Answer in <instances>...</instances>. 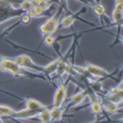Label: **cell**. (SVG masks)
I'll return each mask as SVG.
<instances>
[{"label": "cell", "mask_w": 123, "mask_h": 123, "mask_svg": "<svg viewBox=\"0 0 123 123\" xmlns=\"http://www.w3.org/2000/svg\"><path fill=\"white\" fill-rule=\"evenodd\" d=\"M24 13L20 8L14 7L11 0H0V25L13 18L22 16Z\"/></svg>", "instance_id": "6da1fadb"}, {"label": "cell", "mask_w": 123, "mask_h": 123, "mask_svg": "<svg viewBox=\"0 0 123 123\" xmlns=\"http://www.w3.org/2000/svg\"><path fill=\"white\" fill-rule=\"evenodd\" d=\"M0 71L7 72L14 76H25V70L20 67L14 60L2 58L0 60Z\"/></svg>", "instance_id": "7a4b0ae2"}, {"label": "cell", "mask_w": 123, "mask_h": 123, "mask_svg": "<svg viewBox=\"0 0 123 123\" xmlns=\"http://www.w3.org/2000/svg\"><path fill=\"white\" fill-rule=\"evenodd\" d=\"M14 61L20 66L22 67L23 69L26 68V69H30L34 71V72H37V73H42L43 72V67L38 66L37 63L34 62V60L32 59V57L27 55V54H21V55H18L14 58Z\"/></svg>", "instance_id": "3957f363"}, {"label": "cell", "mask_w": 123, "mask_h": 123, "mask_svg": "<svg viewBox=\"0 0 123 123\" xmlns=\"http://www.w3.org/2000/svg\"><path fill=\"white\" fill-rule=\"evenodd\" d=\"M58 26H59L58 18L53 16V17H50L49 19H47L43 24L40 25L38 30H39L40 34L44 37V36H48V35L54 34L56 32Z\"/></svg>", "instance_id": "277c9868"}, {"label": "cell", "mask_w": 123, "mask_h": 123, "mask_svg": "<svg viewBox=\"0 0 123 123\" xmlns=\"http://www.w3.org/2000/svg\"><path fill=\"white\" fill-rule=\"evenodd\" d=\"M67 95V89L66 86L63 83H60L58 88L56 89L54 96H53V105L55 106H61L66 98Z\"/></svg>", "instance_id": "5b68a950"}, {"label": "cell", "mask_w": 123, "mask_h": 123, "mask_svg": "<svg viewBox=\"0 0 123 123\" xmlns=\"http://www.w3.org/2000/svg\"><path fill=\"white\" fill-rule=\"evenodd\" d=\"M105 99L115 102V104H121L122 101V82H120L119 86L111 88L107 95L105 96Z\"/></svg>", "instance_id": "8992f818"}, {"label": "cell", "mask_w": 123, "mask_h": 123, "mask_svg": "<svg viewBox=\"0 0 123 123\" xmlns=\"http://www.w3.org/2000/svg\"><path fill=\"white\" fill-rule=\"evenodd\" d=\"M87 69V71L90 73V75L92 77H96V78H105L106 76H108V72L106 70L102 69L97 65H94V64H91V63H88L85 67Z\"/></svg>", "instance_id": "52a82bcc"}, {"label": "cell", "mask_w": 123, "mask_h": 123, "mask_svg": "<svg viewBox=\"0 0 123 123\" xmlns=\"http://www.w3.org/2000/svg\"><path fill=\"white\" fill-rule=\"evenodd\" d=\"M42 111V110H40ZM39 112V110H31L28 108L22 109V110H18L15 111V113L12 117L17 118V119H28V118H33L35 116L37 115V113Z\"/></svg>", "instance_id": "ba28073f"}, {"label": "cell", "mask_w": 123, "mask_h": 123, "mask_svg": "<svg viewBox=\"0 0 123 123\" xmlns=\"http://www.w3.org/2000/svg\"><path fill=\"white\" fill-rule=\"evenodd\" d=\"M26 108L31 110H43L47 108L45 105H43L42 102H39L37 99L35 98H27L26 99Z\"/></svg>", "instance_id": "9c48e42d"}, {"label": "cell", "mask_w": 123, "mask_h": 123, "mask_svg": "<svg viewBox=\"0 0 123 123\" xmlns=\"http://www.w3.org/2000/svg\"><path fill=\"white\" fill-rule=\"evenodd\" d=\"M87 95H86V92L85 91H81L78 92V93L74 94L70 98V105L71 106H77L79 105H81L86 98Z\"/></svg>", "instance_id": "30bf717a"}, {"label": "cell", "mask_w": 123, "mask_h": 123, "mask_svg": "<svg viewBox=\"0 0 123 123\" xmlns=\"http://www.w3.org/2000/svg\"><path fill=\"white\" fill-rule=\"evenodd\" d=\"M63 107L61 106H55L53 105V107L49 109L50 112V117H51V121H59L62 118V114H63Z\"/></svg>", "instance_id": "8fae6325"}, {"label": "cell", "mask_w": 123, "mask_h": 123, "mask_svg": "<svg viewBox=\"0 0 123 123\" xmlns=\"http://www.w3.org/2000/svg\"><path fill=\"white\" fill-rule=\"evenodd\" d=\"M61 62V59L60 58H57L53 61L49 62L46 66H44L43 69V72L46 73V74H49V75H52L54 72H56V69L58 68L59 64Z\"/></svg>", "instance_id": "7c38bea8"}, {"label": "cell", "mask_w": 123, "mask_h": 123, "mask_svg": "<svg viewBox=\"0 0 123 123\" xmlns=\"http://www.w3.org/2000/svg\"><path fill=\"white\" fill-rule=\"evenodd\" d=\"M44 12H45V10L42 6L37 5V6H32L26 13L31 18H37V17H43Z\"/></svg>", "instance_id": "4fadbf2b"}, {"label": "cell", "mask_w": 123, "mask_h": 123, "mask_svg": "<svg viewBox=\"0 0 123 123\" xmlns=\"http://www.w3.org/2000/svg\"><path fill=\"white\" fill-rule=\"evenodd\" d=\"M100 104H101L102 108H105L107 112H109V113H115V112H117L118 109H119V106H118L117 104L109 101V100H106V99L104 102H100Z\"/></svg>", "instance_id": "5bb4252c"}, {"label": "cell", "mask_w": 123, "mask_h": 123, "mask_svg": "<svg viewBox=\"0 0 123 123\" xmlns=\"http://www.w3.org/2000/svg\"><path fill=\"white\" fill-rule=\"evenodd\" d=\"M39 119V121L42 123H51V117H50V112H49V109L45 108L42 111H39L37 115Z\"/></svg>", "instance_id": "9a60e30c"}, {"label": "cell", "mask_w": 123, "mask_h": 123, "mask_svg": "<svg viewBox=\"0 0 123 123\" xmlns=\"http://www.w3.org/2000/svg\"><path fill=\"white\" fill-rule=\"evenodd\" d=\"M15 111L12 107L8 105H0V116H7V117H12L15 113Z\"/></svg>", "instance_id": "2e32d148"}, {"label": "cell", "mask_w": 123, "mask_h": 123, "mask_svg": "<svg viewBox=\"0 0 123 123\" xmlns=\"http://www.w3.org/2000/svg\"><path fill=\"white\" fill-rule=\"evenodd\" d=\"M91 110H92V113H94L95 115L100 114L101 111H102L101 104H99V101H98V100L92 101V104H91Z\"/></svg>", "instance_id": "e0dca14e"}, {"label": "cell", "mask_w": 123, "mask_h": 123, "mask_svg": "<svg viewBox=\"0 0 123 123\" xmlns=\"http://www.w3.org/2000/svg\"><path fill=\"white\" fill-rule=\"evenodd\" d=\"M75 22V18L73 16H65L62 20H61V22H60V25L61 27H63V28H69L73 25V23Z\"/></svg>", "instance_id": "ac0fdd59"}, {"label": "cell", "mask_w": 123, "mask_h": 123, "mask_svg": "<svg viewBox=\"0 0 123 123\" xmlns=\"http://www.w3.org/2000/svg\"><path fill=\"white\" fill-rule=\"evenodd\" d=\"M93 10H94L95 14H96L97 16H98V17L105 15V6L102 5V4H100V3L95 4V5L93 6Z\"/></svg>", "instance_id": "d6986e66"}, {"label": "cell", "mask_w": 123, "mask_h": 123, "mask_svg": "<svg viewBox=\"0 0 123 123\" xmlns=\"http://www.w3.org/2000/svg\"><path fill=\"white\" fill-rule=\"evenodd\" d=\"M112 20H113L114 23H121L122 21V18H123V14L122 12H119V11H116V10L113 9V11H112Z\"/></svg>", "instance_id": "ffe728a7"}, {"label": "cell", "mask_w": 123, "mask_h": 123, "mask_svg": "<svg viewBox=\"0 0 123 123\" xmlns=\"http://www.w3.org/2000/svg\"><path fill=\"white\" fill-rule=\"evenodd\" d=\"M31 7H32V3H31V0H23L22 3L20 4V9L23 10L24 12H27Z\"/></svg>", "instance_id": "44dd1931"}, {"label": "cell", "mask_w": 123, "mask_h": 123, "mask_svg": "<svg viewBox=\"0 0 123 123\" xmlns=\"http://www.w3.org/2000/svg\"><path fill=\"white\" fill-rule=\"evenodd\" d=\"M54 42H55V37H54L52 35L44 36V40H43L44 44H46V45H48V46H51V45H53Z\"/></svg>", "instance_id": "7402d4cb"}, {"label": "cell", "mask_w": 123, "mask_h": 123, "mask_svg": "<svg viewBox=\"0 0 123 123\" xmlns=\"http://www.w3.org/2000/svg\"><path fill=\"white\" fill-rule=\"evenodd\" d=\"M50 5H51V3H50L49 0H43L39 6H42L44 10H46V9H48V8L50 7Z\"/></svg>", "instance_id": "603a6c76"}, {"label": "cell", "mask_w": 123, "mask_h": 123, "mask_svg": "<svg viewBox=\"0 0 123 123\" xmlns=\"http://www.w3.org/2000/svg\"><path fill=\"white\" fill-rule=\"evenodd\" d=\"M21 20H22V22L24 23V24H27V23H29L30 22V20H31V17L27 14V13H24L23 15H22V18H21Z\"/></svg>", "instance_id": "cb8c5ba5"}, {"label": "cell", "mask_w": 123, "mask_h": 123, "mask_svg": "<svg viewBox=\"0 0 123 123\" xmlns=\"http://www.w3.org/2000/svg\"><path fill=\"white\" fill-rule=\"evenodd\" d=\"M114 10L119 11V12H123V5H122V3H115Z\"/></svg>", "instance_id": "d4e9b609"}, {"label": "cell", "mask_w": 123, "mask_h": 123, "mask_svg": "<svg viewBox=\"0 0 123 123\" xmlns=\"http://www.w3.org/2000/svg\"><path fill=\"white\" fill-rule=\"evenodd\" d=\"M43 0H31V3H32V6H37L40 5Z\"/></svg>", "instance_id": "484cf974"}, {"label": "cell", "mask_w": 123, "mask_h": 123, "mask_svg": "<svg viewBox=\"0 0 123 123\" xmlns=\"http://www.w3.org/2000/svg\"><path fill=\"white\" fill-rule=\"evenodd\" d=\"M60 1V3H61V5L62 6H64V8H68V4H67V0H59Z\"/></svg>", "instance_id": "4316f807"}, {"label": "cell", "mask_w": 123, "mask_h": 123, "mask_svg": "<svg viewBox=\"0 0 123 123\" xmlns=\"http://www.w3.org/2000/svg\"><path fill=\"white\" fill-rule=\"evenodd\" d=\"M123 0H115V3H122Z\"/></svg>", "instance_id": "83f0119b"}, {"label": "cell", "mask_w": 123, "mask_h": 123, "mask_svg": "<svg viewBox=\"0 0 123 123\" xmlns=\"http://www.w3.org/2000/svg\"><path fill=\"white\" fill-rule=\"evenodd\" d=\"M0 123H4V121H3L2 118H1V116H0Z\"/></svg>", "instance_id": "f1b7e54d"}]
</instances>
